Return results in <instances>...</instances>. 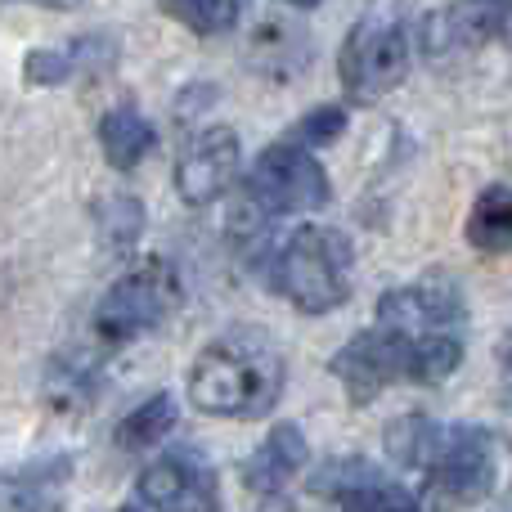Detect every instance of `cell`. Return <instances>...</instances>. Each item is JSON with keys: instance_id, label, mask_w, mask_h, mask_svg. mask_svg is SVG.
<instances>
[{"instance_id": "obj_21", "label": "cell", "mask_w": 512, "mask_h": 512, "mask_svg": "<svg viewBox=\"0 0 512 512\" xmlns=\"http://www.w3.org/2000/svg\"><path fill=\"white\" fill-rule=\"evenodd\" d=\"M342 131H346V108L342 104H319V108H310L297 126H292L288 140L301 144V149L310 153V149H319V144L342 140Z\"/></svg>"}, {"instance_id": "obj_9", "label": "cell", "mask_w": 512, "mask_h": 512, "mask_svg": "<svg viewBox=\"0 0 512 512\" xmlns=\"http://www.w3.org/2000/svg\"><path fill=\"white\" fill-rule=\"evenodd\" d=\"M243 144L230 126H203L176 158V194L185 207H212L239 185Z\"/></svg>"}, {"instance_id": "obj_14", "label": "cell", "mask_w": 512, "mask_h": 512, "mask_svg": "<svg viewBox=\"0 0 512 512\" xmlns=\"http://www.w3.org/2000/svg\"><path fill=\"white\" fill-rule=\"evenodd\" d=\"M463 234H468V248L477 252H512V185L481 189Z\"/></svg>"}, {"instance_id": "obj_17", "label": "cell", "mask_w": 512, "mask_h": 512, "mask_svg": "<svg viewBox=\"0 0 512 512\" xmlns=\"http://www.w3.org/2000/svg\"><path fill=\"white\" fill-rule=\"evenodd\" d=\"M441 432L445 427H436L432 418L409 414L387 432V454L396 463H405V468H427L432 454H436V445H441Z\"/></svg>"}, {"instance_id": "obj_7", "label": "cell", "mask_w": 512, "mask_h": 512, "mask_svg": "<svg viewBox=\"0 0 512 512\" xmlns=\"http://www.w3.org/2000/svg\"><path fill=\"white\" fill-rule=\"evenodd\" d=\"M243 198L265 221H279V216L292 212H319L328 203V176L301 144L279 140L256 158L248 185H243Z\"/></svg>"}, {"instance_id": "obj_18", "label": "cell", "mask_w": 512, "mask_h": 512, "mask_svg": "<svg viewBox=\"0 0 512 512\" xmlns=\"http://www.w3.org/2000/svg\"><path fill=\"white\" fill-rule=\"evenodd\" d=\"M162 14L185 23L198 36H221L234 32V23L243 18V5H234V0H171V5H162Z\"/></svg>"}, {"instance_id": "obj_1", "label": "cell", "mask_w": 512, "mask_h": 512, "mask_svg": "<svg viewBox=\"0 0 512 512\" xmlns=\"http://www.w3.org/2000/svg\"><path fill=\"white\" fill-rule=\"evenodd\" d=\"M288 364L256 328L221 333L189 364V400L212 418H265L283 400Z\"/></svg>"}, {"instance_id": "obj_19", "label": "cell", "mask_w": 512, "mask_h": 512, "mask_svg": "<svg viewBox=\"0 0 512 512\" xmlns=\"http://www.w3.org/2000/svg\"><path fill=\"white\" fill-rule=\"evenodd\" d=\"M99 225H104V239H108V248H113V252L131 248V243L140 239V230H144L140 198H131V194L104 198V203H99Z\"/></svg>"}, {"instance_id": "obj_16", "label": "cell", "mask_w": 512, "mask_h": 512, "mask_svg": "<svg viewBox=\"0 0 512 512\" xmlns=\"http://www.w3.org/2000/svg\"><path fill=\"white\" fill-rule=\"evenodd\" d=\"M176 396L171 391H153L144 405H135L131 414L122 418V427H117V445L122 450H149V445L167 441V432L176 427Z\"/></svg>"}, {"instance_id": "obj_23", "label": "cell", "mask_w": 512, "mask_h": 512, "mask_svg": "<svg viewBox=\"0 0 512 512\" xmlns=\"http://www.w3.org/2000/svg\"><path fill=\"white\" fill-rule=\"evenodd\" d=\"M113 512H135V508H113Z\"/></svg>"}, {"instance_id": "obj_15", "label": "cell", "mask_w": 512, "mask_h": 512, "mask_svg": "<svg viewBox=\"0 0 512 512\" xmlns=\"http://www.w3.org/2000/svg\"><path fill=\"white\" fill-rule=\"evenodd\" d=\"M68 472V459H41L9 477V512H63Z\"/></svg>"}, {"instance_id": "obj_6", "label": "cell", "mask_w": 512, "mask_h": 512, "mask_svg": "<svg viewBox=\"0 0 512 512\" xmlns=\"http://www.w3.org/2000/svg\"><path fill=\"white\" fill-rule=\"evenodd\" d=\"M427 499L436 504V512H463L495 490V441L490 432L472 423L445 427L441 445H436L432 463H427Z\"/></svg>"}, {"instance_id": "obj_2", "label": "cell", "mask_w": 512, "mask_h": 512, "mask_svg": "<svg viewBox=\"0 0 512 512\" xmlns=\"http://www.w3.org/2000/svg\"><path fill=\"white\" fill-rule=\"evenodd\" d=\"M463 364V333H436V337H405L391 328H364L342 351L328 360L333 378L346 387L355 405H369L378 391L396 382H445Z\"/></svg>"}, {"instance_id": "obj_13", "label": "cell", "mask_w": 512, "mask_h": 512, "mask_svg": "<svg viewBox=\"0 0 512 512\" xmlns=\"http://www.w3.org/2000/svg\"><path fill=\"white\" fill-rule=\"evenodd\" d=\"M113 36H77L63 50H32L23 63V77L36 86H59V81L77 77L81 68H99V63H113Z\"/></svg>"}, {"instance_id": "obj_20", "label": "cell", "mask_w": 512, "mask_h": 512, "mask_svg": "<svg viewBox=\"0 0 512 512\" xmlns=\"http://www.w3.org/2000/svg\"><path fill=\"white\" fill-rule=\"evenodd\" d=\"M346 512H423L418 508V499L409 495V490H400V486H391L387 477H373V481H364L360 490H351L346 499H337Z\"/></svg>"}, {"instance_id": "obj_12", "label": "cell", "mask_w": 512, "mask_h": 512, "mask_svg": "<svg viewBox=\"0 0 512 512\" xmlns=\"http://www.w3.org/2000/svg\"><path fill=\"white\" fill-rule=\"evenodd\" d=\"M153 144H158V131L135 104H113L99 117V149L113 171H135L153 153Z\"/></svg>"}, {"instance_id": "obj_11", "label": "cell", "mask_w": 512, "mask_h": 512, "mask_svg": "<svg viewBox=\"0 0 512 512\" xmlns=\"http://www.w3.org/2000/svg\"><path fill=\"white\" fill-rule=\"evenodd\" d=\"M306 463H310V445H306V436H301V427L274 423L270 432H265V441L248 454V463H243V486H248L256 499L283 495V490L306 472Z\"/></svg>"}, {"instance_id": "obj_22", "label": "cell", "mask_w": 512, "mask_h": 512, "mask_svg": "<svg viewBox=\"0 0 512 512\" xmlns=\"http://www.w3.org/2000/svg\"><path fill=\"white\" fill-rule=\"evenodd\" d=\"M490 32L512 41V5H495V18H490Z\"/></svg>"}, {"instance_id": "obj_8", "label": "cell", "mask_w": 512, "mask_h": 512, "mask_svg": "<svg viewBox=\"0 0 512 512\" xmlns=\"http://www.w3.org/2000/svg\"><path fill=\"white\" fill-rule=\"evenodd\" d=\"M221 481L212 463L194 450H171L153 459L135 481V512H216Z\"/></svg>"}, {"instance_id": "obj_3", "label": "cell", "mask_w": 512, "mask_h": 512, "mask_svg": "<svg viewBox=\"0 0 512 512\" xmlns=\"http://www.w3.org/2000/svg\"><path fill=\"white\" fill-rule=\"evenodd\" d=\"M274 292L301 315H328L351 297V239L333 225H301L274 256Z\"/></svg>"}, {"instance_id": "obj_5", "label": "cell", "mask_w": 512, "mask_h": 512, "mask_svg": "<svg viewBox=\"0 0 512 512\" xmlns=\"http://www.w3.org/2000/svg\"><path fill=\"white\" fill-rule=\"evenodd\" d=\"M180 306V279L171 265L149 261L113 283L95 306V337L104 346H126L135 337L153 333L171 310Z\"/></svg>"}, {"instance_id": "obj_10", "label": "cell", "mask_w": 512, "mask_h": 512, "mask_svg": "<svg viewBox=\"0 0 512 512\" xmlns=\"http://www.w3.org/2000/svg\"><path fill=\"white\" fill-rule=\"evenodd\" d=\"M463 319H468V301L454 279H418L378 301V324L405 337L459 333Z\"/></svg>"}, {"instance_id": "obj_4", "label": "cell", "mask_w": 512, "mask_h": 512, "mask_svg": "<svg viewBox=\"0 0 512 512\" xmlns=\"http://www.w3.org/2000/svg\"><path fill=\"white\" fill-rule=\"evenodd\" d=\"M409 63H414L409 27L391 14H364L337 50V77H342L346 99L373 104L409 77Z\"/></svg>"}]
</instances>
